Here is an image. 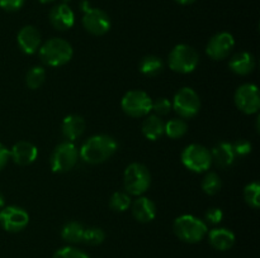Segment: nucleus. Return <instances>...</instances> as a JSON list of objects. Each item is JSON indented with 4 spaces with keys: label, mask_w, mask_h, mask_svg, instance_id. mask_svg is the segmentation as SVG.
<instances>
[{
    "label": "nucleus",
    "mask_w": 260,
    "mask_h": 258,
    "mask_svg": "<svg viewBox=\"0 0 260 258\" xmlns=\"http://www.w3.org/2000/svg\"><path fill=\"white\" fill-rule=\"evenodd\" d=\"M117 147L118 146L113 137L107 134H96L84 142L79 149V157L86 163H103L116 153Z\"/></svg>",
    "instance_id": "obj_1"
},
{
    "label": "nucleus",
    "mask_w": 260,
    "mask_h": 258,
    "mask_svg": "<svg viewBox=\"0 0 260 258\" xmlns=\"http://www.w3.org/2000/svg\"><path fill=\"white\" fill-rule=\"evenodd\" d=\"M41 61L50 67H60L73 58V46L62 38H51L38 50Z\"/></svg>",
    "instance_id": "obj_2"
},
{
    "label": "nucleus",
    "mask_w": 260,
    "mask_h": 258,
    "mask_svg": "<svg viewBox=\"0 0 260 258\" xmlns=\"http://www.w3.org/2000/svg\"><path fill=\"white\" fill-rule=\"evenodd\" d=\"M173 230L180 240L185 243H198L207 235V224L194 215H180L174 220Z\"/></svg>",
    "instance_id": "obj_3"
},
{
    "label": "nucleus",
    "mask_w": 260,
    "mask_h": 258,
    "mask_svg": "<svg viewBox=\"0 0 260 258\" xmlns=\"http://www.w3.org/2000/svg\"><path fill=\"white\" fill-rule=\"evenodd\" d=\"M123 185L128 195L141 196L149 190L151 185V174L149 168L145 164L137 163V162L128 164L124 169Z\"/></svg>",
    "instance_id": "obj_4"
},
{
    "label": "nucleus",
    "mask_w": 260,
    "mask_h": 258,
    "mask_svg": "<svg viewBox=\"0 0 260 258\" xmlns=\"http://www.w3.org/2000/svg\"><path fill=\"white\" fill-rule=\"evenodd\" d=\"M200 63L198 52L189 45L180 43L177 45L169 53L168 65L174 72L190 73L197 68Z\"/></svg>",
    "instance_id": "obj_5"
},
{
    "label": "nucleus",
    "mask_w": 260,
    "mask_h": 258,
    "mask_svg": "<svg viewBox=\"0 0 260 258\" xmlns=\"http://www.w3.org/2000/svg\"><path fill=\"white\" fill-rule=\"evenodd\" d=\"M182 163L184 164L185 168L196 174L208 171L212 164L210 149L197 143L189 144L182 152Z\"/></svg>",
    "instance_id": "obj_6"
},
{
    "label": "nucleus",
    "mask_w": 260,
    "mask_h": 258,
    "mask_svg": "<svg viewBox=\"0 0 260 258\" xmlns=\"http://www.w3.org/2000/svg\"><path fill=\"white\" fill-rule=\"evenodd\" d=\"M79 158V151L75 144L70 141L61 142L53 149L50 158V166L53 172H68L75 167Z\"/></svg>",
    "instance_id": "obj_7"
},
{
    "label": "nucleus",
    "mask_w": 260,
    "mask_h": 258,
    "mask_svg": "<svg viewBox=\"0 0 260 258\" xmlns=\"http://www.w3.org/2000/svg\"><path fill=\"white\" fill-rule=\"evenodd\" d=\"M122 110L132 118H142L151 111L152 99L142 90H129L121 100Z\"/></svg>",
    "instance_id": "obj_8"
},
{
    "label": "nucleus",
    "mask_w": 260,
    "mask_h": 258,
    "mask_svg": "<svg viewBox=\"0 0 260 258\" xmlns=\"http://www.w3.org/2000/svg\"><path fill=\"white\" fill-rule=\"evenodd\" d=\"M172 106L182 119H192L201 109L200 95L192 88H182L174 95Z\"/></svg>",
    "instance_id": "obj_9"
},
{
    "label": "nucleus",
    "mask_w": 260,
    "mask_h": 258,
    "mask_svg": "<svg viewBox=\"0 0 260 258\" xmlns=\"http://www.w3.org/2000/svg\"><path fill=\"white\" fill-rule=\"evenodd\" d=\"M28 223H29V215L23 207L10 205L0 210V225L7 232H20L27 227Z\"/></svg>",
    "instance_id": "obj_10"
},
{
    "label": "nucleus",
    "mask_w": 260,
    "mask_h": 258,
    "mask_svg": "<svg viewBox=\"0 0 260 258\" xmlns=\"http://www.w3.org/2000/svg\"><path fill=\"white\" fill-rule=\"evenodd\" d=\"M235 105L245 114L258 113L260 108V96L258 86L254 83H244L239 86L235 93Z\"/></svg>",
    "instance_id": "obj_11"
},
{
    "label": "nucleus",
    "mask_w": 260,
    "mask_h": 258,
    "mask_svg": "<svg viewBox=\"0 0 260 258\" xmlns=\"http://www.w3.org/2000/svg\"><path fill=\"white\" fill-rule=\"evenodd\" d=\"M235 47V38L229 32H220L213 35L206 46V53L215 61L225 60Z\"/></svg>",
    "instance_id": "obj_12"
},
{
    "label": "nucleus",
    "mask_w": 260,
    "mask_h": 258,
    "mask_svg": "<svg viewBox=\"0 0 260 258\" xmlns=\"http://www.w3.org/2000/svg\"><path fill=\"white\" fill-rule=\"evenodd\" d=\"M83 25L90 34L103 35L111 29V18L104 10L91 8L83 15Z\"/></svg>",
    "instance_id": "obj_13"
},
{
    "label": "nucleus",
    "mask_w": 260,
    "mask_h": 258,
    "mask_svg": "<svg viewBox=\"0 0 260 258\" xmlns=\"http://www.w3.org/2000/svg\"><path fill=\"white\" fill-rule=\"evenodd\" d=\"M9 151L10 158L18 166H28V164L33 163L38 157L37 147L27 141L17 142Z\"/></svg>",
    "instance_id": "obj_14"
},
{
    "label": "nucleus",
    "mask_w": 260,
    "mask_h": 258,
    "mask_svg": "<svg viewBox=\"0 0 260 258\" xmlns=\"http://www.w3.org/2000/svg\"><path fill=\"white\" fill-rule=\"evenodd\" d=\"M17 42L25 55H35L41 47V34L33 25H25L18 32Z\"/></svg>",
    "instance_id": "obj_15"
},
{
    "label": "nucleus",
    "mask_w": 260,
    "mask_h": 258,
    "mask_svg": "<svg viewBox=\"0 0 260 258\" xmlns=\"http://www.w3.org/2000/svg\"><path fill=\"white\" fill-rule=\"evenodd\" d=\"M48 17H50L51 24L58 30L70 29V28H73L74 23H75V14H74L73 9L68 4H63V3L55 5L50 10Z\"/></svg>",
    "instance_id": "obj_16"
},
{
    "label": "nucleus",
    "mask_w": 260,
    "mask_h": 258,
    "mask_svg": "<svg viewBox=\"0 0 260 258\" xmlns=\"http://www.w3.org/2000/svg\"><path fill=\"white\" fill-rule=\"evenodd\" d=\"M132 215L140 223H150L156 217V205L149 197L139 196L131 204Z\"/></svg>",
    "instance_id": "obj_17"
},
{
    "label": "nucleus",
    "mask_w": 260,
    "mask_h": 258,
    "mask_svg": "<svg viewBox=\"0 0 260 258\" xmlns=\"http://www.w3.org/2000/svg\"><path fill=\"white\" fill-rule=\"evenodd\" d=\"M255 65V57L250 52H239L230 58L229 68L236 75L246 76L253 72Z\"/></svg>",
    "instance_id": "obj_18"
},
{
    "label": "nucleus",
    "mask_w": 260,
    "mask_h": 258,
    "mask_svg": "<svg viewBox=\"0 0 260 258\" xmlns=\"http://www.w3.org/2000/svg\"><path fill=\"white\" fill-rule=\"evenodd\" d=\"M208 242L215 249L228 250L235 244V234L230 229L226 228H215V229L207 232Z\"/></svg>",
    "instance_id": "obj_19"
},
{
    "label": "nucleus",
    "mask_w": 260,
    "mask_h": 258,
    "mask_svg": "<svg viewBox=\"0 0 260 258\" xmlns=\"http://www.w3.org/2000/svg\"><path fill=\"white\" fill-rule=\"evenodd\" d=\"M210 152L211 157H212V162H215L221 168H228V167H230L235 162L236 154L234 152L233 143L220 142Z\"/></svg>",
    "instance_id": "obj_20"
},
{
    "label": "nucleus",
    "mask_w": 260,
    "mask_h": 258,
    "mask_svg": "<svg viewBox=\"0 0 260 258\" xmlns=\"http://www.w3.org/2000/svg\"><path fill=\"white\" fill-rule=\"evenodd\" d=\"M86 123L84 120L83 116L78 115V114H70V115L65 116L62 120V134L68 141L74 142L75 139L80 138L81 134L85 131Z\"/></svg>",
    "instance_id": "obj_21"
},
{
    "label": "nucleus",
    "mask_w": 260,
    "mask_h": 258,
    "mask_svg": "<svg viewBox=\"0 0 260 258\" xmlns=\"http://www.w3.org/2000/svg\"><path fill=\"white\" fill-rule=\"evenodd\" d=\"M165 123L162 119L157 115H146V119L142 123V134L149 141H157L164 136Z\"/></svg>",
    "instance_id": "obj_22"
},
{
    "label": "nucleus",
    "mask_w": 260,
    "mask_h": 258,
    "mask_svg": "<svg viewBox=\"0 0 260 258\" xmlns=\"http://www.w3.org/2000/svg\"><path fill=\"white\" fill-rule=\"evenodd\" d=\"M162 68H164V63H162L161 58L154 55L145 56L139 63L140 72L145 76H149V77H155L159 73H161Z\"/></svg>",
    "instance_id": "obj_23"
},
{
    "label": "nucleus",
    "mask_w": 260,
    "mask_h": 258,
    "mask_svg": "<svg viewBox=\"0 0 260 258\" xmlns=\"http://www.w3.org/2000/svg\"><path fill=\"white\" fill-rule=\"evenodd\" d=\"M84 232H85V228L83 227V224L78 222H69L63 225L61 230V237L65 242L76 244V243L83 242Z\"/></svg>",
    "instance_id": "obj_24"
},
{
    "label": "nucleus",
    "mask_w": 260,
    "mask_h": 258,
    "mask_svg": "<svg viewBox=\"0 0 260 258\" xmlns=\"http://www.w3.org/2000/svg\"><path fill=\"white\" fill-rule=\"evenodd\" d=\"M188 131V125L185 123L184 119L182 118H175V119H170L169 121L165 123L164 126V134H167L169 138L172 139H178L182 138Z\"/></svg>",
    "instance_id": "obj_25"
},
{
    "label": "nucleus",
    "mask_w": 260,
    "mask_h": 258,
    "mask_svg": "<svg viewBox=\"0 0 260 258\" xmlns=\"http://www.w3.org/2000/svg\"><path fill=\"white\" fill-rule=\"evenodd\" d=\"M46 80V70L41 66H33L32 68H29L25 75V83L29 89L36 90V89H40L43 85Z\"/></svg>",
    "instance_id": "obj_26"
},
{
    "label": "nucleus",
    "mask_w": 260,
    "mask_h": 258,
    "mask_svg": "<svg viewBox=\"0 0 260 258\" xmlns=\"http://www.w3.org/2000/svg\"><path fill=\"white\" fill-rule=\"evenodd\" d=\"M221 186H222V181L216 172H207L201 182L203 192L207 195H216L221 190Z\"/></svg>",
    "instance_id": "obj_27"
},
{
    "label": "nucleus",
    "mask_w": 260,
    "mask_h": 258,
    "mask_svg": "<svg viewBox=\"0 0 260 258\" xmlns=\"http://www.w3.org/2000/svg\"><path fill=\"white\" fill-rule=\"evenodd\" d=\"M131 197L127 192L117 191L109 199V207L116 212L126 211L128 207H131Z\"/></svg>",
    "instance_id": "obj_28"
},
{
    "label": "nucleus",
    "mask_w": 260,
    "mask_h": 258,
    "mask_svg": "<svg viewBox=\"0 0 260 258\" xmlns=\"http://www.w3.org/2000/svg\"><path fill=\"white\" fill-rule=\"evenodd\" d=\"M260 185L258 181L250 182L245 186L244 189V199H245V202L249 205V206L254 207V209H258L260 205Z\"/></svg>",
    "instance_id": "obj_29"
},
{
    "label": "nucleus",
    "mask_w": 260,
    "mask_h": 258,
    "mask_svg": "<svg viewBox=\"0 0 260 258\" xmlns=\"http://www.w3.org/2000/svg\"><path fill=\"white\" fill-rule=\"evenodd\" d=\"M104 239H106V233H104V230L102 228H85V232H84L83 237L84 243H86L89 245H99L104 242Z\"/></svg>",
    "instance_id": "obj_30"
},
{
    "label": "nucleus",
    "mask_w": 260,
    "mask_h": 258,
    "mask_svg": "<svg viewBox=\"0 0 260 258\" xmlns=\"http://www.w3.org/2000/svg\"><path fill=\"white\" fill-rule=\"evenodd\" d=\"M52 258H90L85 252H83L81 249H78L75 247H63L60 248L58 250H56L55 254Z\"/></svg>",
    "instance_id": "obj_31"
},
{
    "label": "nucleus",
    "mask_w": 260,
    "mask_h": 258,
    "mask_svg": "<svg viewBox=\"0 0 260 258\" xmlns=\"http://www.w3.org/2000/svg\"><path fill=\"white\" fill-rule=\"evenodd\" d=\"M172 109H173L172 101L167 98H159L155 101H152L151 110L154 111L155 115L157 116L168 115V114L172 111Z\"/></svg>",
    "instance_id": "obj_32"
},
{
    "label": "nucleus",
    "mask_w": 260,
    "mask_h": 258,
    "mask_svg": "<svg viewBox=\"0 0 260 258\" xmlns=\"http://www.w3.org/2000/svg\"><path fill=\"white\" fill-rule=\"evenodd\" d=\"M233 148L236 156H248L251 152L253 146H251L250 142L246 141V139H239L235 143H233Z\"/></svg>",
    "instance_id": "obj_33"
},
{
    "label": "nucleus",
    "mask_w": 260,
    "mask_h": 258,
    "mask_svg": "<svg viewBox=\"0 0 260 258\" xmlns=\"http://www.w3.org/2000/svg\"><path fill=\"white\" fill-rule=\"evenodd\" d=\"M223 219V211L220 207H211L206 212V220L210 224H220Z\"/></svg>",
    "instance_id": "obj_34"
},
{
    "label": "nucleus",
    "mask_w": 260,
    "mask_h": 258,
    "mask_svg": "<svg viewBox=\"0 0 260 258\" xmlns=\"http://www.w3.org/2000/svg\"><path fill=\"white\" fill-rule=\"evenodd\" d=\"M24 5V0H0V8L5 12H17Z\"/></svg>",
    "instance_id": "obj_35"
},
{
    "label": "nucleus",
    "mask_w": 260,
    "mask_h": 258,
    "mask_svg": "<svg viewBox=\"0 0 260 258\" xmlns=\"http://www.w3.org/2000/svg\"><path fill=\"white\" fill-rule=\"evenodd\" d=\"M9 159H10V151L4 146V144L0 143V171L7 166Z\"/></svg>",
    "instance_id": "obj_36"
},
{
    "label": "nucleus",
    "mask_w": 260,
    "mask_h": 258,
    "mask_svg": "<svg viewBox=\"0 0 260 258\" xmlns=\"http://www.w3.org/2000/svg\"><path fill=\"white\" fill-rule=\"evenodd\" d=\"M91 8H93V7H91L90 3H89L88 0H81V2H80V10L83 13H86L89 9H91Z\"/></svg>",
    "instance_id": "obj_37"
},
{
    "label": "nucleus",
    "mask_w": 260,
    "mask_h": 258,
    "mask_svg": "<svg viewBox=\"0 0 260 258\" xmlns=\"http://www.w3.org/2000/svg\"><path fill=\"white\" fill-rule=\"evenodd\" d=\"M174 2H177L178 4L180 5H189V4H193L196 0H174Z\"/></svg>",
    "instance_id": "obj_38"
},
{
    "label": "nucleus",
    "mask_w": 260,
    "mask_h": 258,
    "mask_svg": "<svg viewBox=\"0 0 260 258\" xmlns=\"http://www.w3.org/2000/svg\"><path fill=\"white\" fill-rule=\"evenodd\" d=\"M4 204H5V200H4V195L0 192V209H3L4 207Z\"/></svg>",
    "instance_id": "obj_39"
},
{
    "label": "nucleus",
    "mask_w": 260,
    "mask_h": 258,
    "mask_svg": "<svg viewBox=\"0 0 260 258\" xmlns=\"http://www.w3.org/2000/svg\"><path fill=\"white\" fill-rule=\"evenodd\" d=\"M38 2H40L41 4H48V3H53L55 0H38Z\"/></svg>",
    "instance_id": "obj_40"
},
{
    "label": "nucleus",
    "mask_w": 260,
    "mask_h": 258,
    "mask_svg": "<svg viewBox=\"0 0 260 258\" xmlns=\"http://www.w3.org/2000/svg\"><path fill=\"white\" fill-rule=\"evenodd\" d=\"M61 2H62L63 4H68V3H69V2H71V0H61Z\"/></svg>",
    "instance_id": "obj_41"
}]
</instances>
